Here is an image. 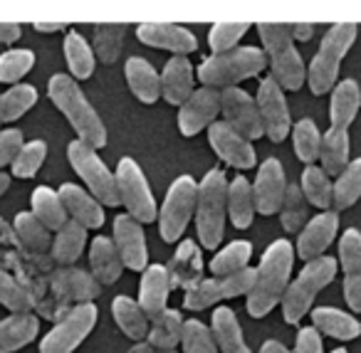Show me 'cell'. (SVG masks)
Masks as SVG:
<instances>
[{"mask_svg": "<svg viewBox=\"0 0 361 353\" xmlns=\"http://www.w3.org/2000/svg\"><path fill=\"white\" fill-rule=\"evenodd\" d=\"M198 180L193 175H178L166 190V198L159 208V233L164 242H178L186 233L188 223L196 213Z\"/></svg>", "mask_w": 361, "mask_h": 353, "instance_id": "obj_8", "label": "cell"}, {"mask_svg": "<svg viewBox=\"0 0 361 353\" xmlns=\"http://www.w3.org/2000/svg\"><path fill=\"white\" fill-rule=\"evenodd\" d=\"M23 35V27L20 23H0V42L3 45H13V42H18Z\"/></svg>", "mask_w": 361, "mask_h": 353, "instance_id": "obj_56", "label": "cell"}, {"mask_svg": "<svg viewBox=\"0 0 361 353\" xmlns=\"http://www.w3.org/2000/svg\"><path fill=\"white\" fill-rule=\"evenodd\" d=\"M99 311L92 302L75 304L40 341V353H72L97 326Z\"/></svg>", "mask_w": 361, "mask_h": 353, "instance_id": "obj_11", "label": "cell"}, {"mask_svg": "<svg viewBox=\"0 0 361 353\" xmlns=\"http://www.w3.org/2000/svg\"><path fill=\"white\" fill-rule=\"evenodd\" d=\"M90 267L92 277L99 284H114L124 272V262H121L119 252H116L114 242L106 235H97L90 244Z\"/></svg>", "mask_w": 361, "mask_h": 353, "instance_id": "obj_29", "label": "cell"}, {"mask_svg": "<svg viewBox=\"0 0 361 353\" xmlns=\"http://www.w3.org/2000/svg\"><path fill=\"white\" fill-rule=\"evenodd\" d=\"M116 178V193H119V205L126 208V215L134 218L139 225H149L159 218L156 198L151 193V185L146 180L141 166L134 159H121L114 171Z\"/></svg>", "mask_w": 361, "mask_h": 353, "instance_id": "obj_9", "label": "cell"}, {"mask_svg": "<svg viewBox=\"0 0 361 353\" xmlns=\"http://www.w3.org/2000/svg\"><path fill=\"white\" fill-rule=\"evenodd\" d=\"M171 297V279L169 269L164 264H146L139 279V306L146 318H156L169 309Z\"/></svg>", "mask_w": 361, "mask_h": 353, "instance_id": "obj_22", "label": "cell"}, {"mask_svg": "<svg viewBox=\"0 0 361 353\" xmlns=\"http://www.w3.org/2000/svg\"><path fill=\"white\" fill-rule=\"evenodd\" d=\"M126 353H156V351L149 346V341H139V343H134Z\"/></svg>", "mask_w": 361, "mask_h": 353, "instance_id": "obj_60", "label": "cell"}, {"mask_svg": "<svg viewBox=\"0 0 361 353\" xmlns=\"http://www.w3.org/2000/svg\"><path fill=\"white\" fill-rule=\"evenodd\" d=\"M344 274H359L361 272V230L346 228L339 237V259Z\"/></svg>", "mask_w": 361, "mask_h": 353, "instance_id": "obj_52", "label": "cell"}, {"mask_svg": "<svg viewBox=\"0 0 361 353\" xmlns=\"http://www.w3.org/2000/svg\"><path fill=\"white\" fill-rule=\"evenodd\" d=\"M344 299L351 311H361V272L359 274H344Z\"/></svg>", "mask_w": 361, "mask_h": 353, "instance_id": "obj_55", "label": "cell"}, {"mask_svg": "<svg viewBox=\"0 0 361 353\" xmlns=\"http://www.w3.org/2000/svg\"><path fill=\"white\" fill-rule=\"evenodd\" d=\"M250 257H252V242H247V240H233V242H228L226 247L213 254V259L208 262V269L216 277H226V274H235L240 269L250 267L247 264Z\"/></svg>", "mask_w": 361, "mask_h": 353, "instance_id": "obj_40", "label": "cell"}, {"mask_svg": "<svg viewBox=\"0 0 361 353\" xmlns=\"http://www.w3.org/2000/svg\"><path fill=\"white\" fill-rule=\"evenodd\" d=\"M287 180L285 168L277 159H265L257 168V175L252 180V198H255V213L275 215L280 213L282 200H285Z\"/></svg>", "mask_w": 361, "mask_h": 353, "instance_id": "obj_16", "label": "cell"}, {"mask_svg": "<svg viewBox=\"0 0 361 353\" xmlns=\"http://www.w3.org/2000/svg\"><path fill=\"white\" fill-rule=\"evenodd\" d=\"M57 193H60V200L70 220L80 223L85 230H99L104 225V205L90 190H85L77 183H62Z\"/></svg>", "mask_w": 361, "mask_h": 353, "instance_id": "obj_21", "label": "cell"}, {"mask_svg": "<svg viewBox=\"0 0 361 353\" xmlns=\"http://www.w3.org/2000/svg\"><path fill=\"white\" fill-rule=\"evenodd\" d=\"M218 114H221V89L201 87L178 106V131L183 136H196L206 126L216 124Z\"/></svg>", "mask_w": 361, "mask_h": 353, "instance_id": "obj_15", "label": "cell"}, {"mask_svg": "<svg viewBox=\"0 0 361 353\" xmlns=\"http://www.w3.org/2000/svg\"><path fill=\"white\" fill-rule=\"evenodd\" d=\"M290 32H292V40H312V35H314V25H310V23H292L290 25Z\"/></svg>", "mask_w": 361, "mask_h": 353, "instance_id": "obj_57", "label": "cell"}, {"mask_svg": "<svg viewBox=\"0 0 361 353\" xmlns=\"http://www.w3.org/2000/svg\"><path fill=\"white\" fill-rule=\"evenodd\" d=\"M260 353H292V351L285 346V343H280V341H277V338H270V341H265V343H262Z\"/></svg>", "mask_w": 361, "mask_h": 353, "instance_id": "obj_58", "label": "cell"}, {"mask_svg": "<svg viewBox=\"0 0 361 353\" xmlns=\"http://www.w3.org/2000/svg\"><path fill=\"white\" fill-rule=\"evenodd\" d=\"M312 326L324 336H331L336 341H354L361 333V323L349 311H341L336 306H317L310 311Z\"/></svg>", "mask_w": 361, "mask_h": 353, "instance_id": "obj_28", "label": "cell"}, {"mask_svg": "<svg viewBox=\"0 0 361 353\" xmlns=\"http://www.w3.org/2000/svg\"><path fill=\"white\" fill-rule=\"evenodd\" d=\"M292 353H324L322 333L314 326H302L295 338V351Z\"/></svg>", "mask_w": 361, "mask_h": 353, "instance_id": "obj_54", "label": "cell"}, {"mask_svg": "<svg viewBox=\"0 0 361 353\" xmlns=\"http://www.w3.org/2000/svg\"><path fill=\"white\" fill-rule=\"evenodd\" d=\"M124 77L134 97L144 104H154L161 99V72L154 70L144 57H129L124 65Z\"/></svg>", "mask_w": 361, "mask_h": 353, "instance_id": "obj_26", "label": "cell"}, {"mask_svg": "<svg viewBox=\"0 0 361 353\" xmlns=\"http://www.w3.org/2000/svg\"><path fill=\"white\" fill-rule=\"evenodd\" d=\"M307 220V200L302 195L300 185H287L285 200L280 208V223L285 233H300Z\"/></svg>", "mask_w": 361, "mask_h": 353, "instance_id": "obj_49", "label": "cell"}, {"mask_svg": "<svg viewBox=\"0 0 361 353\" xmlns=\"http://www.w3.org/2000/svg\"><path fill=\"white\" fill-rule=\"evenodd\" d=\"M180 346H183V353H218L213 328L206 326L201 318H186L183 321Z\"/></svg>", "mask_w": 361, "mask_h": 353, "instance_id": "obj_48", "label": "cell"}, {"mask_svg": "<svg viewBox=\"0 0 361 353\" xmlns=\"http://www.w3.org/2000/svg\"><path fill=\"white\" fill-rule=\"evenodd\" d=\"M349 154H351V141L349 134L341 129H329L324 136H322V151H319V168L324 171L326 175H339L341 171L349 166Z\"/></svg>", "mask_w": 361, "mask_h": 353, "instance_id": "obj_35", "label": "cell"}, {"mask_svg": "<svg viewBox=\"0 0 361 353\" xmlns=\"http://www.w3.org/2000/svg\"><path fill=\"white\" fill-rule=\"evenodd\" d=\"M32 67H35V52L30 47L6 50L0 55V82L3 85H18Z\"/></svg>", "mask_w": 361, "mask_h": 353, "instance_id": "obj_46", "label": "cell"}, {"mask_svg": "<svg viewBox=\"0 0 361 353\" xmlns=\"http://www.w3.org/2000/svg\"><path fill=\"white\" fill-rule=\"evenodd\" d=\"M226 213H228V180L218 168L208 171L198 183L196 198V233L198 242L206 249H218L226 235Z\"/></svg>", "mask_w": 361, "mask_h": 353, "instance_id": "obj_5", "label": "cell"}, {"mask_svg": "<svg viewBox=\"0 0 361 353\" xmlns=\"http://www.w3.org/2000/svg\"><path fill=\"white\" fill-rule=\"evenodd\" d=\"M8 188H11V175L0 171V195H6Z\"/></svg>", "mask_w": 361, "mask_h": 353, "instance_id": "obj_61", "label": "cell"}, {"mask_svg": "<svg viewBox=\"0 0 361 353\" xmlns=\"http://www.w3.org/2000/svg\"><path fill=\"white\" fill-rule=\"evenodd\" d=\"M47 159V144L42 139H35V141H27L23 144L20 154L16 156V161L11 163L13 168V175L16 178H32L37 175V171L42 168Z\"/></svg>", "mask_w": 361, "mask_h": 353, "instance_id": "obj_50", "label": "cell"}, {"mask_svg": "<svg viewBox=\"0 0 361 353\" xmlns=\"http://www.w3.org/2000/svg\"><path fill=\"white\" fill-rule=\"evenodd\" d=\"M180 336H183V316L176 309H166L161 316L151 318L146 341L154 351H176Z\"/></svg>", "mask_w": 361, "mask_h": 353, "instance_id": "obj_34", "label": "cell"}, {"mask_svg": "<svg viewBox=\"0 0 361 353\" xmlns=\"http://www.w3.org/2000/svg\"><path fill=\"white\" fill-rule=\"evenodd\" d=\"M30 213L45 225L47 230H62L67 225V210L60 200V193L50 185H37L30 195Z\"/></svg>", "mask_w": 361, "mask_h": 353, "instance_id": "obj_32", "label": "cell"}, {"mask_svg": "<svg viewBox=\"0 0 361 353\" xmlns=\"http://www.w3.org/2000/svg\"><path fill=\"white\" fill-rule=\"evenodd\" d=\"M255 104L257 111H260L265 136L272 144H282L287 139V134L292 131V116H290V104L285 99V92H282V87L272 77H265L260 82Z\"/></svg>", "mask_w": 361, "mask_h": 353, "instance_id": "obj_13", "label": "cell"}, {"mask_svg": "<svg viewBox=\"0 0 361 353\" xmlns=\"http://www.w3.org/2000/svg\"><path fill=\"white\" fill-rule=\"evenodd\" d=\"M65 60L67 67H70V77L75 82L80 80H90L94 75V52H92V45L80 35V32H67L65 35Z\"/></svg>", "mask_w": 361, "mask_h": 353, "instance_id": "obj_38", "label": "cell"}, {"mask_svg": "<svg viewBox=\"0 0 361 353\" xmlns=\"http://www.w3.org/2000/svg\"><path fill=\"white\" fill-rule=\"evenodd\" d=\"M169 279H171V289H193L196 284L203 282V254L198 242L193 240H180L178 247H176L173 257H171L169 267Z\"/></svg>", "mask_w": 361, "mask_h": 353, "instance_id": "obj_23", "label": "cell"}, {"mask_svg": "<svg viewBox=\"0 0 361 353\" xmlns=\"http://www.w3.org/2000/svg\"><path fill=\"white\" fill-rule=\"evenodd\" d=\"M300 190H302V195H305L307 205H314L322 213L331 208V180L319 166H307V168L302 171Z\"/></svg>", "mask_w": 361, "mask_h": 353, "instance_id": "obj_42", "label": "cell"}, {"mask_svg": "<svg viewBox=\"0 0 361 353\" xmlns=\"http://www.w3.org/2000/svg\"><path fill=\"white\" fill-rule=\"evenodd\" d=\"M0 131H3V129H0Z\"/></svg>", "mask_w": 361, "mask_h": 353, "instance_id": "obj_64", "label": "cell"}, {"mask_svg": "<svg viewBox=\"0 0 361 353\" xmlns=\"http://www.w3.org/2000/svg\"><path fill=\"white\" fill-rule=\"evenodd\" d=\"M356 32H359V27L354 23H336L324 32L319 50L307 67V85H310L312 94L322 97L334 89V85L339 82L341 60L356 42Z\"/></svg>", "mask_w": 361, "mask_h": 353, "instance_id": "obj_6", "label": "cell"}, {"mask_svg": "<svg viewBox=\"0 0 361 353\" xmlns=\"http://www.w3.org/2000/svg\"><path fill=\"white\" fill-rule=\"evenodd\" d=\"M361 198V159L349 161L344 171L331 183V208L349 210Z\"/></svg>", "mask_w": 361, "mask_h": 353, "instance_id": "obj_39", "label": "cell"}, {"mask_svg": "<svg viewBox=\"0 0 361 353\" xmlns=\"http://www.w3.org/2000/svg\"><path fill=\"white\" fill-rule=\"evenodd\" d=\"M85 244H87V230L80 223H75V220H67L65 228L57 230V235L52 237L50 254L57 264L70 267V264H75L80 259Z\"/></svg>", "mask_w": 361, "mask_h": 353, "instance_id": "obj_37", "label": "cell"}, {"mask_svg": "<svg viewBox=\"0 0 361 353\" xmlns=\"http://www.w3.org/2000/svg\"><path fill=\"white\" fill-rule=\"evenodd\" d=\"M23 144V131L20 129H3L0 131V168H6L16 161V156L20 154Z\"/></svg>", "mask_w": 361, "mask_h": 353, "instance_id": "obj_53", "label": "cell"}, {"mask_svg": "<svg viewBox=\"0 0 361 353\" xmlns=\"http://www.w3.org/2000/svg\"><path fill=\"white\" fill-rule=\"evenodd\" d=\"M139 42L159 50L173 52V57H188L198 50V40L188 27L171 25V23H141L136 27Z\"/></svg>", "mask_w": 361, "mask_h": 353, "instance_id": "obj_19", "label": "cell"}, {"mask_svg": "<svg viewBox=\"0 0 361 353\" xmlns=\"http://www.w3.org/2000/svg\"><path fill=\"white\" fill-rule=\"evenodd\" d=\"M47 94L50 101L57 109L65 114V119L72 124V129L77 131V139L82 144L92 146V149H104L106 146V126L102 121V116L94 111V106L90 104V99L85 97V92L80 89L75 80L70 75H55L47 82Z\"/></svg>", "mask_w": 361, "mask_h": 353, "instance_id": "obj_2", "label": "cell"}, {"mask_svg": "<svg viewBox=\"0 0 361 353\" xmlns=\"http://www.w3.org/2000/svg\"><path fill=\"white\" fill-rule=\"evenodd\" d=\"M211 328L218 343V353H252L250 346L245 343L240 321H238L233 309H228V306L213 309Z\"/></svg>", "mask_w": 361, "mask_h": 353, "instance_id": "obj_30", "label": "cell"}, {"mask_svg": "<svg viewBox=\"0 0 361 353\" xmlns=\"http://www.w3.org/2000/svg\"><path fill=\"white\" fill-rule=\"evenodd\" d=\"M336 230H339V215L334 210H324V213L314 215L312 220H307L305 228L300 230L297 237V254L305 262H312L317 257H324V249L334 242Z\"/></svg>", "mask_w": 361, "mask_h": 353, "instance_id": "obj_20", "label": "cell"}, {"mask_svg": "<svg viewBox=\"0 0 361 353\" xmlns=\"http://www.w3.org/2000/svg\"><path fill=\"white\" fill-rule=\"evenodd\" d=\"M336 272H339V264L334 257L324 254V257H317L312 262H305V269H300L295 279L287 287L285 297H282V318L287 323H300L305 318V314L312 311V304H314L317 294L326 287V284L334 282Z\"/></svg>", "mask_w": 361, "mask_h": 353, "instance_id": "obj_7", "label": "cell"}, {"mask_svg": "<svg viewBox=\"0 0 361 353\" xmlns=\"http://www.w3.org/2000/svg\"><path fill=\"white\" fill-rule=\"evenodd\" d=\"M37 104V89L32 85H13L8 92L0 94V124L25 116Z\"/></svg>", "mask_w": 361, "mask_h": 353, "instance_id": "obj_41", "label": "cell"}, {"mask_svg": "<svg viewBox=\"0 0 361 353\" xmlns=\"http://www.w3.org/2000/svg\"><path fill=\"white\" fill-rule=\"evenodd\" d=\"M295 267V247L287 240H275L255 267V284L247 294V314L262 318L282 302Z\"/></svg>", "mask_w": 361, "mask_h": 353, "instance_id": "obj_1", "label": "cell"}, {"mask_svg": "<svg viewBox=\"0 0 361 353\" xmlns=\"http://www.w3.org/2000/svg\"><path fill=\"white\" fill-rule=\"evenodd\" d=\"M228 218L238 230H245L255 218V198H252V183L245 175H235L228 183Z\"/></svg>", "mask_w": 361, "mask_h": 353, "instance_id": "obj_33", "label": "cell"}, {"mask_svg": "<svg viewBox=\"0 0 361 353\" xmlns=\"http://www.w3.org/2000/svg\"><path fill=\"white\" fill-rule=\"evenodd\" d=\"M265 67L267 57L260 47L238 45L231 52L206 57L196 70V80L211 89H231V87H238L240 82L252 80L260 72H265Z\"/></svg>", "mask_w": 361, "mask_h": 353, "instance_id": "obj_4", "label": "cell"}, {"mask_svg": "<svg viewBox=\"0 0 361 353\" xmlns=\"http://www.w3.org/2000/svg\"><path fill=\"white\" fill-rule=\"evenodd\" d=\"M50 284L55 289V294H60L65 302H75V304L94 302L102 294V284L92 277V272H85V269H77V267L55 269L50 277Z\"/></svg>", "mask_w": 361, "mask_h": 353, "instance_id": "obj_24", "label": "cell"}, {"mask_svg": "<svg viewBox=\"0 0 361 353\" xmlns=\"http://www.w3.org/2000/svg\"><path fill=\"white\" fill-rule=\"evenodd\" d=\"M37 32H60L67 30V23H32Z\"/></svg>", "mask_w": 361, "mask_h": 353, "instance_id": "obj_59", "label": "cell"}, {"mask_svg": "<svg viewBox=\"0 0 361 353\" xmlns=\"http://www.w3.org/2000/svg\"><path fill=\"white\" fill-rule=\"evenodd\" d=\"M208 141H211L213 151L218 154V159L226 161L228 166L238 171H247L257 163V156L252 144L245 136L238 134L233 126H228L226 121H216L208 126Z\"/></svg>", "mask_w": 361, "mask_h": 353, "instance_id": "obj_17", "label": "cell"}, {"mask_svg": "<svg viewBox=\"0 0 361 353\" xmlns=\"http://www.w3.org/2000/svg\"><path fill=\"white\" fill-rule=\"evenodd\" d=\"M0 304L13 314H30V309L35 306V297L13 274L0 269Z\"/></svg>", "mask_w": 361, "mask_h": 353, "instance_id": "obj_47", "label": "cell"}, {"mask_svg": "<svg viewBox=\"0 0 361 353\" xmlns=\"http://www.w3.org/2000/svg\"><path fill=\"white\" fill-rule=\"evenodd\" d=\"M221 114L228 126L245 136L247 141H255L265 136L262 129L260 111H257L255 97H250L240 87H231V89H221Z\"/></svg>", "mask_w": 361, "mask_h": 353, "instance_id": "obj_14", "label": "cell"}, {"mask_svg": "<svg viewBox=\"0 0 361 353\" xmlns=\"http://www.w3.org/2000/svg\"><path fill=\"white\" fill-rule=\"evenodd\" d=\"M40 321L35 314H11L0 318V353H13L37 338Z\"/></svg>", "mask_w": 361, "mask_h": 353, "instance_id": "obj_31", "label": "cell"}, {"mask_svg": "<svg viewBox=\"0 0 361 353\" xmlns=\"http://www.w3.org/2000/svg\"><path fill=\"white\" fill-rule=\"evenodd\" d=\"M156 353H178V351H156Z\"/></svg>", "mask_w": 361, "mask_h": 353, "instance_id": "obj_63", "label": "cell"}, {"mask_svg": "<svg viewBox=\"0 0 361 353\" xmlns=\"http://www.w3.org/2000/svg\"><path fill=\"white\" fill-rule=\"evenodd\" d=\"M361 109V89L356 80H341L331 89V101H329V119L331 129L346 131L354 124L356 114Z\"/></svg>", "mask_w": 361, "mask_h": 353, "instance_id": "obj_27", "label": "cell"}, {"mask_svg": "<svg viewBox=\"0 0 361 353\" xmlns=\"http://www.w3.org/2000/svg\"><path fill=\"white\" fill-rule=\"evenodd\" d=\"M247 30H250V23H216L208 32V45H211L213 55L235 50Z\"/></svg>", "mask_w": 361, "mask_h": 353, "instance_id": "obj_51", "label": "cell"}, {"mask_svg": "<svg viewBox=\"0 0 361 353\" xmlns=\"http://www.w3.org/2000/svg\"><path fill=\"white\" fill-rule=\"evenodd\" d=\"M292 141H295V154L302 163L314 166V161L319 159L322 151V134L319 126L314 124V119H300L292 126Z\"/></svg>", "mask_w": 361, "mask_h": 353, "instance_id": "obj_44", "label": "cell"}, {"mask_svg": "<svg viewBox=\"0 0 361 353\" xmlns=\"http://www.w3.org/2000/svg\"><path fill=\"white\" fill-rule=\"evenodd\" d=\"M67 159L70 166L82 180H85L87 190L99 200L106 208H116L119 205V193H116V178L114 171L106 168V163L99 159L92 146L82 144L80 139L67 144Z\"/></svg>", "mask_w": 361, "mask_h": 353, "instance_id": "obj_10", "label": "cell"}, {"mask_svg": "<svg viewBox=\"0 0 361 353\" xmlns=\"http://www.w3.org/2000/svg\"><path fill=\"white\" fill-rule=\"evenodd\" d=\"M111 314H114L116 326L129 338H134L136 343L149 336V318L141 311L139 302H134L131 297H126V294L114 297V302H111Z\"/></svg>", "mask_w": 361, "mask_h": 353, "instance_id": "obj_36", "label": "cell"}, {"mask_svg": "<svg viewBox=\"0 0 361 353\" xmlns=\"http://www.w3.org/2000/svg\"><path fill=\"white\" fill-rule=\"evenodd\" d=\"M13 228H16L20 242L25 244L27 249H32V252H47V249L52 247V233L30 213V210L18 213L16 220H13Z\"/></svg>", "mask_w": 361, "mask_h": 353, "instance_id": "obj_43", "label": "cell"}, {"mask_svg": "<svg viewBox=\"0 0 361 353\" xmlns=\"http://www.w3.org/2000/svg\"><path fill=\"white\" fill-rule=\"evenodd\" d=\"M114 242L116 252H119L121 262L126 269L134 272H144L146 262H149V247H146V235L144 225H139L134 218H129L126 213L114 218Z\"/></svg>", "mask_w": 361, "mask_h": 353, "instance_id": "obj_18", "label": "cell"}, {"mask_svg": "<svg viewBox=\"0 0 361 353\" xmlns=\"http://www.w3.org/2000/svg\"><path fill=\"white\" fill-rule=\"evenodd\" d=\"M252 284H255V267H245L235 274H226V277L203 279L201 284H196V287L186 292L183 306L191 309V311H203V309L213 306V304L250 294Z\"/></svg>", "mask_w": 361, "mask_h": 353, "instance_id": "obj_12", "label": "cell"}, {"mask_svg": "<svg viewBox=\"0 0 361 353\" xmlns=\"http://www.w3.org/2000/svg\"><path fill=\"white\" fill-rule=\"evenodd\" d=\"M329 353H349L346 348H334V351H329Z\"/></svg>", "mask_w": 361, "mask_h": 353, "instance_id": "obj_62", "label": "cell"}, {"mask_svg": "<svg viewBox=\"0 0 361 353\" xmlns=\"http://www.w3.org/2000/svg\"><path fill=\"white\" fill-rule=\"evenodd\" d=\"M196 70L188 57H171L161 72V97L171 106H180L196 92Z\"/></svg>", "mask_w": 361, "mask_h": 353, "instance_id": "obj_25", "label": "cell"}, {"mask_svg": "<svg viewBox=\"0 0 361 353\" xmlns=\"http://www.w3.org/2000/svg\"><path fill=\"white\" fill-rule=\"evenodd\" d=\"M124 32H126V25H119V23H102V25H94V45H92L94 57H99L104 65L116 62V57H119V52H121V42H124Z\"/></svg>", "mask_w": 361, "mask_h": 353, "instance_id": "obj_45", "label": "cell"}, {"mask_svg": "<svg viewBox=\"0 0 361 353\" xmlns=\"http://www.w3.org/2000/svg\"><path fill=\"white\" fill-rule=\"evenodd\" d=\"M257 32L265 45V57L270 65V77L282 87V92H297L307 82V67L297 52L287 23H257Z\"/></svg>", "mask_w": 361, "mask_h": 353, "instance_id": "obj_3", "label": "cell"}]
</instances>
